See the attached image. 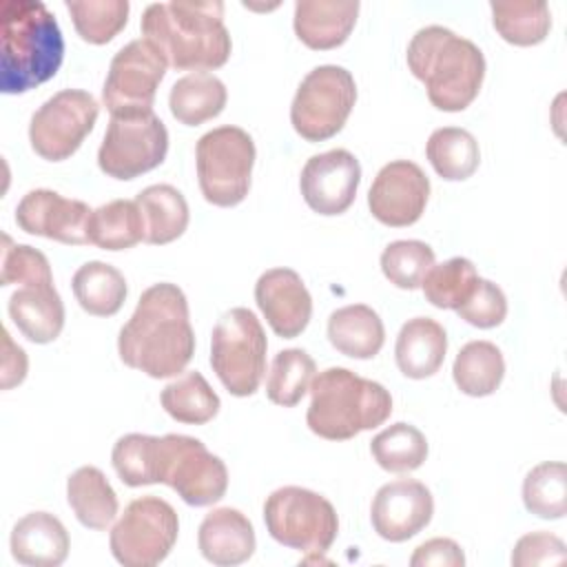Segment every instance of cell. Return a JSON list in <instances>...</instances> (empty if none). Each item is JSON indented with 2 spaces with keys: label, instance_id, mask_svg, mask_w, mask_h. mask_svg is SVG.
Masks as SVG:
<instances>
[{
  "label": "cell",
  "instance_id": "obj_1",
  "mask_svg": "<svg viewBox=\"0 0 567 567\" xmlns=\"http://www.w3.org/2000/svg\"><path fill=\"white\" fill-rule=\"evenodd\" d=\"M117 352L128 368L153 379L184 372L195 354V332L182 288L168 281L146 288L120 330Z\"/></svg>",
  "mask_w": 567,
  "mask_h": 567
},
{
  "label": "cell",
  "instance_id": "obj_2",
  "mask_svg": "<svg viewBox=\"0 0 567 567\" xmlns=\"http://www.w3.org/2000/svg\"><path fill=\"white\" fill-rule=\"evenodd\" d=\"M142 35L177 71L219 69L230 58L224 2H153L142 13Z\"/></svg>",
  "mask_w": 567,
  "mask_h": 567
},
{
  "label": "cell",
  "instance_id": "obj_3",
  "mask_svg": "<svg viewBox=\"0 0 567 567\" xmlns=\"http://www.w3.org/2000/svg\"><path fill=\"white\" fill-rule=\"evenodd\" d=\"M0 16V91L18 95L49 82L64 60L55 16L40 0H2Z\"/></svg>",
  "mask_w": 567,
  "mask_h": 567
},
{
  "label": "cell",
  "instance_id": "obj_4",
  "mask_svg": "<svg viewBox=\"0 0 567 567\" xmlns=\"http://www.w3.org/2000/svg\"><path fill=\"white\" fill-rule=\"evenodd\" d=\"M405 60L439 111L456 113L467 109L483 86V51L447 27L430 24L419 29L408 44Z\"/></svg>",
  "mask_w": 567,
  "mask_h": 567
},
{
  "label": "cell",
  "instance_id": "obj_5",
  "mask_svg": "<svg viewBox=\"0 0 567 567\" xmlns=\"http://www.w3.org/2000/svg\"><path fill=\"white\" fill-rule=\"evenodd\" d=\"M308 427L328 441H348L359 432L383 425L392 414L390 392L348 368H328L310 383Z\"/></svg>",
  "mask_w": 567,
  "mask_h": 567
},
{
  "label": "cell",
  "instance_id": "obj_6",
  "mask_svg": "<svg viewBox=\"0 0 567 567\" xmlns=\"http://www.w3.org/2000/svg\"><path fill=\"white\" fill-rule=\"evenodd\" d=\"M266 332L248 308H230L210 334V365L233 396H250L266 377Z\"/></svg>",
  "mask_w": 567,
  "mask_h": 567
},
{
  "label": "cell",
  "instance_id": "obj_7",
  "mask_svg": "<svg viewBox=\"0 0 567 567\" xmlns=\"http://www.w3.org/2000/svg\"><path fill=\"white\" fill-rule=\"evenodd\" d=\"M255 142L239 126H217L195 146L197 179L204 199L230 208L246 199L255 166Z\"/></svg>",
  "mask_w": 567,
  "mask_h": 567
},
{
  "label": "cell",
  "instance_id": "obj_8",
  "mask_svg": "<svg viewBox=\"0 0 567 567\" xmlns=\"http://www.w3.org/2000/svg\"><path fill=\"white\" fill-rule=\"evenodd\" d=\"M264 523L279 545L315 556L326 554L339 534V518L332 503L297 485L279 487L266 498Z\"/></svg>",
  "mask_w": 567,
  "mask_h": 567
},
{
  "label": "cell",
  "instance_id": "obj_9",
  "mask_svg": "<svg viewBox=\"0 0 567 567\" xmlns=\"http://www.w3.org/2000/svg\"><path fill=\"white\" fill-rule=\"evenodd\" d=\"M357 102V84L348 69L337 64L315 66L299 84L290 104L292 128L306 142L334 137L348 122Z\"/></svg>",
  "mask_w": 567,
  "mask_h": 567
},
{
  "label": "cell",
  "instance_id": "obj_10",
  "mask_svg": "<svg viewBox=\"0 0 567 567\" xmlns=\"http://www.w3.org/2000/svg\"><path fill=\"white\" fill-rule=\"evenodd\" d=\"M179 518L171 503L159 496H140L124 507L113 525L109 545L124 567H155L177 543Z\"/></svg>",
  "mask_w": 567,
  "mask_h": 567
},
{
  "label": "cell",
  "instance_id": "obj_11",
  "mask_svg": "<svg viewBox=\"0 0 567 567\" xmlns=\"http://www.w3.org/2000/svg\"><path fill=\"white\" fill-rule=\"evenodd\" d=\"M157 478L193 507L213 505L221 501L228 489L224 461L210 454L199 439L186 434L159 436Z\"/></svg>",
  "mask_w": 567,
  "mask_h": 567
},
{
  "label": "cell",
  "instance_id": "obj_12",
  "mask_svg": "<svg viewBox=\"0 0 567 567\" xmlns=\"http://www.w3.org/2000/svg\"><path fill=\"white\" fill-rule=\"evenodd\" d=\"M168 151V131L151 111L140 115H115L109 122L97 151V166L113 179H135L157 168Z\"/></svg>",
  "mask_w": 567,
  "mask_h": 567
},
{
  "label": "cell",
  "instance_id": "obj_13",
  "mask_svg": "<svg viewBox=\"0 0 567 567\" xmlns=\"http://www.w3.org/2000/svg\"><path fill=\"white\" fill-rule=\"evenodd\" d=\"M166 66V58L148 40L137 38L124 44L113 55L102 89V102L111 117L151 113Z\"/></svg>",
  "mask_w": 567,
  "mask_h": 567
},
{
  "label": "cell",
  "instance_id": "obj_14",
  "mask_svg": "<svg viewBox=\"0 0 567 567\" xmlns=\"http://www.w3.org/2000/svg\"><path fill=\"white\" fill-rule=\"evenodd\" d=\"M97 115L100 104L91 93L80 89L58 91L31 115V148L49 162L69 159L93 131Z\"/></svg>",
  "mask_w": 567,
  "mask_h": 567
},
{
  "label": "cell",
  "instance_id": "obj_15",
  "mask_svg": "<svg viewBox=\"0 0 567 567\" xmlns=\"http://www.w3.org/2000/svg\"><path fill=\"white\" fill-rule=\"evenodd\" d=\"M427 197L430 179L421 166L410 159H394L377 173L368 190V206L377 221L401 228L421 219Z\"/></svg>",
  "mask_w": 567,
  "mask_h": 567
},
{
  "label": "cell",
  "instance_id": "obj_16",
  "mask_svg": "<svg viewBox=\"0 0 567 567\" xmlns=\"http://www.w3.org/2000/svg\"><path fill=\"white\" fill-rule=\"evenodd\" d=\"M361 184V164L346 148H332L312 155L299 177V188L303 202L319 215H341L346 213Z\"/></svg>",
  "mask_w": 567,
  "mask_h": 567
},
{
  "label": "cell",
  "instance_id": "obj_17",
  "mask_svg": "<svg viewBox=\"0 0 567 567\" xmlns=\"http://www.w3.org/2000/svg\"><path fill=\"white\" fill-rule=\"evenodd\" d=\"M434 514L432 492L416 478H396L381 485L372 498L374 532L390 543H403L425 529Z\"/></svg>",
  "mask_w": 567,
  "mask_h": 567
},
{
  "label": "cell",
  "instance_id": "obj_18",
  "mask_svg": "<svg viewBox=\"0 0 567 567\" xmlns=\"http://www.w3.org/2000/svg\"><path fill=\"white\" fill-rule=\"evenodd\" d=\"M91 213L93 210L80 199L62 197L49 188H35L20 199L16 208V224L29 235L69 246H84L89 244L86 226Z\"/></svg>",
  "mask_w": 567,
  "mask_h": 567
},
{
  "label": "cell",
  "instance_id": "obj_19",
  "mask_svg": "<svg viewBox=\"0 0 567 567\" xmlns=\"http://www.w3.org/2000/svg\"><path fill=\"white\" fill-rule=\"evenodd\" d=\"M255 301L277 337H299L312 317V297L292 268H270L255 284Z\"/></svg>",
  "mask_w": 567,
  "mask_h": 567
},
{
  "label": "cell",
  "instance_id": "obj_20",
  "mask_svg": "<svg viewBox=\"0 0 567 567\" xmlns=\"http://www.w3.org/2000/svg\"><path fill=\"white\" fill-rule=\"evenodd\" d=\"M9 317L29 341H55L64 328V303L53 279L20 284L9 297Z\"/></svg>",
  "mask_w": 567,
  "mask_h": 567
},
{
  "label": "cell",
  "instance_id": "obj_21",
  "mask_svg": "<svg viewBox=\"0 0 567 567\" xmlns=\"http://www.w3.org/2000/svg\"><path fill=\"white\" fill-rule=\"evenodd\" d=\"M202 556L219 567L246 563L255 554L252 523L235 507H217L208 512L197 532Z\"/></svg>",
  "mask_w": 567,
  "mask_h": 567
},
{
  "label": "cell",
  "instance_id": "obj_22",
  "mask_svg": "<svg viewBox=\"0 0 567 567\" xmlns=\"http://www.w3.org/2000/svg\"><path fill=\"white\" fill-rule=\"evenodd\" d=\"M11 556L27 567H58L69 556V532L49 512H31L11 529Z\"/></svg>",
  "mask_w": 567,
  "mask_h": 567
},
{
  "label": "cell",
  "instance_id": "obj_23",
  "mask_svg": "<svg viewBox=\"0 0 567 567\" xmlns=\"http://www.w3.org/2000/svg\"><path fill=\"white\" fill-rule=\"evenodd\" d=\"M359 16V2H337V0H299L295 4V33L297 38L315 51H328L341 47Z\"/></svg>",
  "mask_w": 567,
  "mask_h": 567
},
{
  "label": "cell",
  "instance_id": "obj_24",
  "mask_svg": "<svg viewBox=\"0 0 567 567\" xmlns=\"http://www.w3.org/2000/svg\"><path fill=\"white\" fill-rule=\"evenodd\" d=\"M447 334L432 317H414L405 321L396 334L394 359L408 379H427L436 374L445 361Z\"/></svg>",
  "mask_w": 567,
  "mask_h": 567
},
{
  "label": "cell",
  "instance_id": "obj_25",
  "mask_svg": "<svg viewBox=\"0 0 567 567\" xmlns=\"http://www.w3.org/2000/svg\"><path fill=\"white\" fill-rule=\"evenodd\" d=\"M328 341L350 359H372L383 348L385 328L377 310L365 303H350L330 315Z\"/></svg>",
  "mask_w": 567,
  "mask_h": 567
},
{
  "label": "cell",
  "instance_id": "obj_26",
  "mask_svg": "<svg viewBox=\"0 0 567 567\" xmlns=\"http://www.w3.org/2000/svg\"><path fill=\"white\" fill-rule=\"evenodd\" d=\"M135 204L144 219L146 244H153V246L171 244L179 239L188 228L190 213H188L186 197L171 184H153L144 188L135 197Z\"/></svg>",
  "mask_w": 567,
  "mask_h": 567
},
{
  "label": "cell",
  "instance_id": "obj_27",
  "mask_svg": "<svg viewBox=\"0 0 567 567\" xmlns=\"http://www.w3.org/2000/svg\"><path fill=\"white\" fill-rule=\"evenodd\" d=\"M66 501L75 514V518L89 529H106L117 516L120 503L117 494L102 474V470L93 465L78 467L66 481Z\"/></svg>",
  "mask_w": 567,
  "mask_h": 567
},
{
  "label": "cell",
  "instance_id": "obj_28",
  "mask_svg": "<svg viewBox=\"0 0 567 567\" xmlns=\"http://www.w3.org/2000/svg\"><path fill=\"white\" fill-rule=\"evenodd\" d=\"M228 93L224 82L206 71L179 78L168 93V109L184 126H199L217 117L226 106Z\"/></svg>",
  "mask_w": 567,
  "mask_h": 567
},
{
  "label": "cell",
  "instance_id": "obj_29",
  "mask_svg": "<svg viewBox=\"0 0 567 567\" xmlns=\"http://www.w3.org/2000/svg\"><path fill=\"white\" fill-rule=\"evenodd\" d=\"M80 308L93 317H113L126 301L128 286L124 275L104 261H86L71 279Z\"/></svg>",
  "mask_w": 567,
  "mask_h": 567
},
{
  "label": "cell",
  "instance_id": "obj_30",
  "mask_svg": "<svg viewBox=\"0 0 567 567\" xmlns=\"http://www.w3.org/2000/svg\"><path fill=\"white\" fill-rule=\"evenodd\" d=\"M89 244L102 250H126L144 241V219L135 199H113L95 208L86 226Z\"/></svg>",
  "mask_w": 567,
  "mask_h": 567
},
{
  "label": "cell",
  "instance_id": "obj_31",
  "mask_svg": "<svg viewBox=\"0 0 567 567\" xmlns=\"http://www.w3.org/2000/svg\"><path fill=\"white\" fill-rule=\"evenodd\" d=\"M456 388L467 396H489L505 377L503 352L492 341L465 343L452 365Z\"/></svg>",
  "mask_w": 567,
  "mask_h": 567
},
{
  "label": "cell",
  "instance_id": "obj_32",
  "mask_svg": "<svg viewBox=\"0 0 567 567\" xmlns=\"http://www.w3.org/2000/svg\"><path fill=\"white\" fill-rule=\"evenodd\" d=\"M425 155L436 175L447 182H463L472 177L481 164V148L476 137L458 126L436 128L427 137Z\"/></svg>",
  "mask_w": 567,
  "mask_h": 567
},
{
  "label": "cell",
  "instance_id": "obj_33",
  "mask_svg": "<svg viewBox=\"0 0 567 567\" xmlns=\"http://www.w3.org/2000/svg\"><path fill=\"white\" fill-rule=\"evenodd\" d=\"M159 403L171 419L186 425H204L213 421L221 405L217 392L197 370H190L171 381L162 390Z\"/></svg>",
  "mask_w": 567,
  "mask_h": 567
},
{
  "label": "cell",
  "instance_id": "obj_34",
  "mask_svg": "<svg viewBox=\"0 0 567 567\" xmlns=\"http://www.w3.org/2000/svg\"><path fill=\"white\" fill-rule=\"evenodd\" d=\"M492 24L498 35L516 47L540 44L551 29V13L543 0L492 2Z\"/></svg>",
  "mask_w": 567,
  "mask_h": 567
},
{
  "label": "cell",
  "instance_id": "obj_35",
  "mask_svg": "<svg viewBox=\"0 0 567 567\" xmlns=\"http://www.w3.org/2000/svg\"><path fill=\"white\" fill-rule=\"evenodd\" d=\"M370 452L377 465L392 474L419 470L427 458L425 434L410 423H392L370 441Z\"/></svg>",
  "mask_w": 567,
  "mask_h": 567
},
{
  "label": "cell",
  "instance_id": "obj_36",
  "mask_svg": "<svg viewBox=\"0 0 567 567\" xmlns=\"http://www.w3.org/2000/svg\"><path fill=\"white\" fill-rule=\"evenodd\" d=\"M317 363L301 348H286L275 354L266 379V396L281 408H295L315 379Z\"/></svg>",
  "mask_w": 567,
  "mask_h": 567
},
{
  "label": "cell",
  "instance_id": "obj_37",
  "mask_svg": "<svg viewBox=\"0 0 567 567\" xmlns=\"http://www.w3.org/2000/svg\"><path fill=\"white\" fill-rule=\"evenodd\" d=\"M525 509L545 520H558L567 512V467L563 461H545L532 467L523 481Z\"/></svg>",
  "mask_w": 567,
  "mask_h": 567
},
{
  "label": "cell",
  "instance_id": "obj_38",
  "mask_svg": "<svg viewBox=\"0 0 567 567\" xmlns=\"http://www.w3.org/2000/svg\"><path fill=\"white\" fill-rule=\"evenodd\" d=\"M476 266L465 257H452L443 264H434L423 277L425 299L441 310H456L463 306L478 284Z\"/></svg>",
  "mask_w": 567,
  "mask_h": 567
},
{
  "label": "cell",
  "instance_id": "obj_39",
  "mask_svg": "<svg viewBox=\"0 0 567 567\" xmlns=\"http://www.w3.org/2000/svg\"><path fill=\"white\" fill-rule=\"evenodd\" d=\"M111 463L120 481L128 487L155 485L159 465V436L148 434H124L115 441L111 452Z\"/></svg>",
  "mask_w": 567,
  "mask_h": 567
},
{
  "label": "cell",
  "instance_id": "obj_40",
  "mask_svg": "<svg viewBox=\"0 0 567 567\" xmlns=\"http://www.w3.org/2000/svg\"><path fill=\"white\" fill-rule=\"evenodd\" d=\"M78 35L89 44L111 42L128 22L131 4L126 0H66Z\"/></svg>",
  "mask_w": 567,
  "mask_h": 567
},
{
  "label": "cell",
  "instance_id": "obj_41",
  "mask_svg": "<svg viewBox=\"0 0 567 567\" xmlns=\"http://www.w3.org/2000/svg\"><path fill=\"white\" fill-rule=\"evenodd\" d=\"M434 266V250L419 239H399L381 252V270L390 284L401 290H416Z\"/></svg>",
  "mask_w": 567,
  "mask_h": 567
},
{
  "label": "cell",
  "instance_id": "obj_42",
  "mask_svg": "<svg viewBox=\"0 0 567 567\" xmlns=\"http://www.w3.org/2000/svg\"><path fill=\"white\" fill-rule=\"evenodd\" d=\"M2 266H0V286L27 284L40 279H53L49 259L44 252L27 244H13L7 235L2 237Z\"/></svg>",
  "mask_w": 567,
  "mask_h": 567
},
{
  "label": "cell",
  "instance_id": "obj_43",
  "mask_svg": "<svg viewBox=\"0 0 567 567\" xmlns=\"http://www.w3.org/2000/svg\"><path fill=\"white\" fill-rule=\"evenodd\" d=\"M456 315L474 328H496L507 317V297L489 279H478L470 299L456 308Z\"/></svg>",
  "mask_w": 567,
  "mask_h": 567
},
{
  "label": "cell",
  "instance_id": "obj_44",
  "mask_svg": "<svg viewBox=\"0 0 567 567\" xmlns=\"http://www.w3.org/2000/svg\"><path fill=\"white\" fill-rule=\"evenodd\" d=\"M567 560L565 543L549 532H532L516 540L512 549L514 567H545L563 565Z\"/></svg>",
  "mask_w": 567,
  "mask_h": 567
},
{
  "label": "cell",
  "instance_id": "obj_45",
  "mask_svg": "<svg viewBox=\"0 0 567 567\" xmlns=\"http://www.w3.org/2000/svg\"><path fill=\"white\" fill-rule=\"evenodd\" d=\"M410 565L412 567H427V565L463 567L465 554L458 547V543H454L452 538H430L414 549Z\"/></svg>",
  "mask_w": 567,
  "mask_h": 567
},
{
  "label": "cell",
  "instance_id": "obj_46",
  "mask_svg": "<svg viewBox=\"0 0 567 567\" xmlns=\"http://www.w3.org/2000/svg\"><path fill=\"white\" fill-rule=\"evenodd\" d=\"M29 359L27 352L16 346L7 330H2V390H11L13 385H20L27 377Z\"/></svg>",
  "mask_w": 567,
  "mask_h": 567
}]
</instances>
